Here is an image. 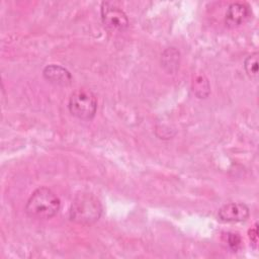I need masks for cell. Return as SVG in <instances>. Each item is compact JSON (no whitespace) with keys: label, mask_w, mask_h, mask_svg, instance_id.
<instances>
[{"label":"cell","mask_w":259,"mask_h":259,"mask_svg":"<svg viewBox=\"0 0 259 259\" xmlns=\"http://www.w3.org/2000/svg\"><path fill=\"white\" fill-rule=\"evenodd\" d=\"M60 206V199L55 192L48 187H38L29 196L25 212L32 219L49 220L58 213Z\"/></svg>","instance_id":"6da1fadb"},{"label":"cell","mask_w":259,"mask_h":259,"mask_svg":"<svg viewBox=\"0 0 259 259\" xmlns=\"http://www.w3.org/2000/svg\"><path fill=\"white\" fill-rule=\"evenodd\" d=\"M102 213L100 201L90 193L78 194L71 203L70 220L81 225H91L99 220Z\"/></svg>","instance_id":"7a4b0ae2"},{"label":"cell","mask_w":259,"mask_h":259,"mask_svg":"<svg viewBox=\"0 0 259 259\" xmlns=\"http://www.w3.org/2000/svg\"><path fill=\"white\" fill-rule=\"evenodd\" d=\"M68 107L75 117L83 120L92 119L97 110L96 96L88 88H78L70 95Z\"/></svg>","instance_id":"3957f363"},{"label":"cell","mask_w":259,"mask_h":259,"mask_svg":"<svg viewBox=\"0 0 259 259\" xmlns=\"http://www.w3.org/2000/svg\"><path fill=\"white\" fill-rule=\"evenodd\" d=\"M101 20L103 25L111 31H124L128 27V18L124 11L109 2L101 4Z\"/></svg>","instance_id":"277c9868"},{"label":"cell","mask_w":259,"mask_h":259,"mask_svg":"<svg viewBox=\"0 0 259 259\" xmlns=\"http://www.w3.org/2000/svg\"><path fill=\"white\" fill-rule=\"evenodd\" d=\"M249 214V207L245 203L230 202L219 209L218 220L222 223H239L246 221Z\"/></svg>","instance_id":"5b68a950"},{"label":"cell","mask_w":259,"mask_h":259,"mask_svg":"<svg viewBox=\"0 0 259 259\" xmlns=\"http://www.w3.org/2000/svg\"><path fill=\"white\" fill-rule=\"evenodd\" d=\"M44 78L51 84L57 86H69L72 82L71 73L64 67L56 64H51L42 70Z\"/></svg>","instance_id":"8992f818"},{"label":"cell","mask_w":259,"mask_h":259,"mask_svg":"<svg viewBox=\"0 0 259 259\" xmlns=\"http://www.w3.org/2000/svg\"><path fill=\"white\" fill-rule=\"evenodd\" d=\"M249 7L241 2H234L229 5L225 22L228 27H237L241 25L249 16Z\"/></svg>","instance_id":"52a82bcc"},{"label":"cell","mask_w":259,"mask_h":259,"mask_svg":"<svg viewBox=\"0 0 259 259\" xmlns=\"http://www.w3.org/2000/svg\"><path fill=\"white\" fill-rule=\"evenodd\" d=\"M162 63L168 72H175L179 66V52L175 48L167 49L162 55Z\"/></svg>","instance_id":"ba28073f"},{"label":"cell","mask_w":259,"mask_h":259,"mask_svg":"<svg viewBox=\"0 0 259 259\" xmlns=\"http://www.w3.org/2000/svg\"><path fill=\"white\" fill-rule=\"evenodd\" d=\"M258 52H254L251 55H249L245 61H244V69L247 73V75L254 80L258 79L259 73H258Z\"/></svg>","instance_id":"9c48e42d"},{"label":"cell","mask_w":259,"mask_h":259,"mask_svg":"<svg viewBox=\"0 0 259 259\" xmlns=\"http://www.w3.org/2000/svg\"><path fill=\"white\" fill-rule=\"evenodd\" d=\"M193 91L199 98H205L206 96L204 95L203 91L208 95L209 93V86L207 80L203 76H198L195 81H194V86H193Z\"/></svg>","instance_id":"30bf717a"},{"label":"cell","mask_w":259,"mask_h":259,"mask_svg":"<svg viewBox=\"0 0 259 259\" xmlns=\"http://www.w3.org/2000/svg\"><path fill=\"white\" fill-rule=\"evenodd\" d=\"M227 235H228L227 236L228 246L233 251H237L241 246V237L238 234H234V233H228Z\"/></svg>","instance_id":"8fae6325"},{"label":"cell","mask_w":259,"mask_h":259,"mask_svg":"<svg viewBox=\"0 0 259 259\" xmlns=\"http://www.w3.org/2000/svg\"><path fill=\"white\" fill-rule=\"evenodd\" d=\"M248 235H249V239L251 241L252 246L256 248L258 245V225L257 224H255V226L249 230Z\"/></svg>","instance_id":"7c38bea8"}]
</instances>
